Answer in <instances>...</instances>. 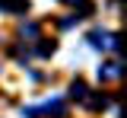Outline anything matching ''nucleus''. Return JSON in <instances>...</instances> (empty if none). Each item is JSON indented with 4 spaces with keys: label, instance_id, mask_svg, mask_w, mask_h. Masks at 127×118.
I'll return each instance as SVG.
<instances>
[{
    "label": "nucleus",
    "instance_id": "obj_1",
    "mask_svg": "<svg viewBox=\"0 0 127 118\" xmlns=\"http://www.w3.org/2000/svg\"><path fill=\"white\" fill-rule=\"evenodd\" d=\"M98 77H102V80H118V77H121V64H118V61L105 64V70H98Z\"/></svg>",
    "mask_w": 127,
    "mask_h": 118
},
{
    "label": "nucleus",
    "instance_id": "obj_2",
    "mask_svg": "<svg viewBox=\"0 0 127 118\" xmlns=\"http://www.w3.org/2000/svg\"><path fill=\"white\" fill-rule=\"evenodd\" d=\"M70 96H73V99H86V96H89L86 83H73V86H70Z\"/></svg>",
    "mask_w": 127,
    "mask_h": 118
},
{
    "label": "nucleus",
    "instance_id": "obj_3",
    "mask_svg": "<svg viewBox=\"0 0 127 118\" xmlns=\"http://www.w3.org/2000/svg\"><path fill=\"white\" fill-rule=\"evenodd\" d=\"M0 6H6V10H29L26 0H0Z\"/></svg>",
    "mask_w": 127,
    "mask_h": 118
},
{
    "label": "nucleus",
    "instance_id": "obj_4",
    "mask_svg": "<svg viewBox=\"0 0 127 118\" xmlns=\"http://www.w3.org/2000/svg\"><path fill=\"white\" fill-rule=\"evenodd\" d=\"M22 35L35 38V35H38V26H35V22H22Z\"/></svg>",
    "mask_w": 127,
    "mask_h": 118
},
{
    "label": "nucleus",
    "instance_id": "obj_5",
    "mask_svg": "<svg viewBox=\"0 0 127 118\" xmlns=\"http://www.w3.org/2000/svg\"><path fill=\"white\" fill-rule=\"evenodd\" d=\"M51 51H54V42H51V45H48V42L38 45V54H51Z\"/></svg>",
    "mask_w": 127,
    "mask_h": 118
}]
</instances>
